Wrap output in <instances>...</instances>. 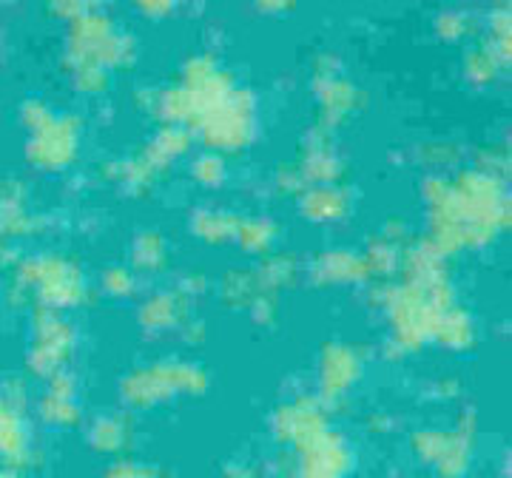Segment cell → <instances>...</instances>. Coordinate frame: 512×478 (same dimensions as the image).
<instances>
[]
</instances>
